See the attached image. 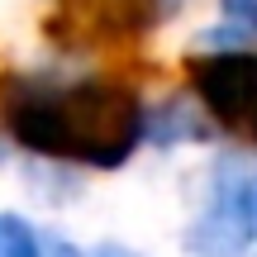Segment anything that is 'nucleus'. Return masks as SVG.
Segmentation results:
<instances>
[{"label":"nucleus","instance_id":"9","mask_svg":"<svg viewBox=\"0 0 257 257\" xmlns=\"http://www.w3.org/2000/svg\"><path fill=\"white\" fill-rule=\"evenodd\" d=\"M172 5H176V0H172Z\"/></svg>","mask_w":257,"mask_h":257},{"label":"nucleus","instance_id":"1","mask_svg":"<svg viewBox=\"0 0 257 257\" xmlns=\"http://www.w3.org/2000/svg\"><path fill=\"white\" fill-rule=\"evenodd\" d=\"M0 128L24 153L110 172L148 138V110L110 76H10L0 86Z\"/></svg>","mask_w":257,"mask_h":257},{"label":"nucleus","instance_id":"8","mask_svg":"<svg viewBox=\"0 0 257 257\" xmlns=\"http://www.w3.org/2000/svg\"><path fill=\"white\" fill-rule=\"evenodd\" d=\"M252 138H257V124H252Z\"/></svg>","mask_w":257,"mask_h":257},{"label":"nucleus","instance_id":"6","mask_svg":"<svg viewBox=\"0 0 257 257\" xmlns=\"http://www.w3.org/2000/svg\"><path fill=\"white\" fill-rule=\"evenodd\" d=\"M43 257H86V252H76L67 238H43Z\"/></svg>","mask_w":257,"mask_h":257},{"label":"nucleus","instance_id":"7","mask_svg":"<svg viewBox=\"0 0 257 257\" xmlns=\"http://www.w3.org/2000/svg\"><path fill=\"white\" fill-rule=\"evenodd\" d=\"M95 257H143V252H134V248H119V243H105Z\"/></svg>","mask_w":257,"mask_h":257},{"label":"nucleus","instance_id":"5","mask_svg":"<svg viewBox=\"0 0 257 257\" xmlns=\"http://www.w3.org/2000/svg\"><path fill=\"white\" fill-rule=\"evenodd\" d=\"M0 257H43V233L29 219L0 210Z\"/></svg>","mask_w":257,"mask_h":257},{"label":"nucleus","instance_id":"3","mask_svg":"<svg viewBox=\"0 0 257 257\" xmlns=\"http://www.w3.org/2000/svg\"><path fill=\"white\" fill-rule=\"evenodd\" d=\"M167 10H172V0H57L53 38L72 53L114 48L148 34Z\"/></svg>","mask_w":257,"mask_h":257},{"label":"nucleus","instance_id":"2","mask_svg":"<svg viewBox=\"0 0 257 257\" xmlns=\"http://www.w3.org/2000/svg\"><path fill=\"white\" fill-rule=\"evenodd\" d=\"M257 248V162L219 153L205 181V200L186 229L191 257H248Z\"/></svg>","mask_w":257,"mask_h":257},{"label":"nucleus","instance_id":"4","mask_svg":"<svg viewBox=\"0 0 257 257\" xmlns=\"http://www.w3.org/2000/svg\"><path fill=\"white\" fill-rule=\"evenodd\" d=\"M210 48H248L257 43V0H219V29L205 34Z\"/></svg>","mask_w":257,"mask_h":257}]
</instances>
